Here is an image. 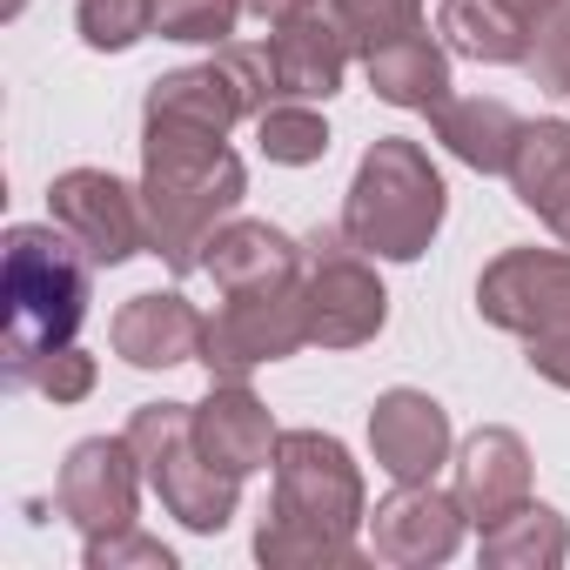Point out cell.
I'll list each match as a JSON object with an SVG mask.
<instances>
[{
    "label": "cell",
    "mask_w": 570,
    "mask_h": 570,
    "mask_svg": "<svg viewBox=\"0 0 570 570\" xmlns=\"http://www.w3.org/2000/svg\"><path fill=\"white\" fill-rule=\"evenodd\" d=\"M268 470H275V503L255 530V557L268 570L356 563V530L370 523L356 456L323 430H282Z\"/></svg>",
    "instance_id": "cell-1"
},
{
    "label": "cell",
    "mask_w": 570,
    "mask_h": 570,
    "mask_svg": "<svg viewBox=\"0 0 570 570\" xmlns=\"http://www.w3.org/2000/svg\"><path fill=\"white\" fill-rule=\"evenodd\" d=\"M248 195V175L235 148L215 128L188 121H141V202H148V242L168 268L195 275L202 242L235 215Z\"/></svg>",
    "instance_id": "cell-2"
},
{
    "label": "cell",
    "mask_w": 570,
    "mask_h": 570,
    "mask_svg": "<svg viewBox=\"0 0 570 570\" xmlns=\"http://www.w3.org/2000/svg\"><path fill=\"white\" fill-rule=\"evenodd\" d=\"M88 255L61 222H21L8 228V336H0V356H8V383L75 343L81 316H88Z\"/></svg>",
    "instance_id": "cell-3"
},
{
    "label": "cell",
    "mask_w": 570,
    "mask_h": 570,
    "mask_svg": "<svg viewBox=\"0 0 570 570\" xmlns=\"http://www.w3.org/2000/svg\"><path fill=\"white\" fill-rule=\"evenodd\" d=\"M443 215H450V188H443L430 148L403 141V135L370 141V155L356 161L350 202H343L350 242L376 262H416L436 242Z\"/></svg>",
    "instance_id": "cell-4"
},
{
    "label": "cell",
    "mask_w": 570,
    "mask_h": 570,
    "mask_svg": "<svg viewBox=\"0 0 570 570\" xmlns=\"http://www.w3.org/2000/svg\"><path fill=\"white\" fill-rule=\"evenodd\" d=\"M483 323L523 336V356L543 383L570 390V255L563 248H503L476 275Z\"/></svg>",
    "instance_id": "cell-5"
},
{
    "label": "cell",
    "mask_w": 570,
    "mask_h": 570,
    "mask_svg": "<svg viewBox=\"0 0 570 570\" xmlns=\"http://www.w3.org/2000/svg\"><path fill=\"white\" fill-rule=\"evenodd\" d=\"M148 470V490L161 497L168 517H181L188 530L215 537L228 530L235 503H242V476L222 470L202 443H195V403H141L121 430Z\"/></svg>",
    "instance_id": "cell-6"
},
{
    "label": "cell",
    "mask_w": 570,
    "mask_h": 570,
    "mask_svg": "<svg viewBox=\"0 0 570 570\" xmlns=\"http://www.w3.org/2000/svg\"><path fill=\"white\" fill-rule=\"evenodd\" d=\"M303 316L323 350H363L383 336L390 296L376 282V255H363L350 228H316L303 242Z\"/></svg>",
    "instance_id": "cell-7"
},
{
    "label": "cell",
    "mask_w": 570,
    "mask_h": 570,
    "mask_svg": "<svg viewBox=\"0 0 570 570\" xmlns=\"http://www.w3.org/2000/svg\"><path fill=\"white\" fill-rule=\"evenodd\" d=\"M309 343V316H303V275L275 282V289H242L222 296V309L202 323V363L208 383H248L262 363H282Z\"/></svg>",
    "instance_id": "cell-8"
},
{
    "label": "cell",
    "mask_w": 570,
    "mask_h": 570,
    "mask_svg": "<svg viewBox=\"0 0 570 570\" xmlns=\"http://www.w3.org/2000/svg\"><path fill=\"white\" fill-rule=\"evenodd\" d=\"M48 222H61L95 268H121L141 248H155L148 242V202H141V188H128L108 168H68V175H55Z\"/></svg>",
    "instance_id": "cell-9"
},
{
    "label": "cell",
    "mask_w": 570,
    "mask_h": 570,
    "mask_svg": "<svg viewBox=\"0 0 570 570\" xmlns=\"http://www.w3.org/2000/svg\"><path fill=\"white\" fill-rule=\"evenodd\" d=\"M141 483H148V470H141V456H135L128 436H88V443L68 450L61 483H55V503H61V517L81 537H115V530L135 523Z\"/></svg>",
    "instance_id": "cell-10"
},
{
    "label": "cell",
    "mask_w": 570,
    "mask_h": 570,
    "mask_svg": "<svg viewBox=\"0 0 570 570\" xmlns=\"http://www.w3.org/2000/svg\"><path fill=\"white\" fill-rule=\"evenodd\" d=\"M370 456L390 483H436L450 463V410L430 390H383L370 410Z\"/></svg>",
    "instance_id": "cell-11"
},
{
    "label": "cell",
    "mask_w": 570,
    "mask_h": 570,
    "mask_svg": "<svg viewBox=\"0 0 570 570\" xmlns=\"http://www.w3.org/2000/svg\"><path fill=\"white\" fill-rule=\"evenodd\" d=\"M463 503L456 490H436V483H396L390 503L370 510V543L383 563H450L456 543H463Z\"/></svg>",
    "instance_id": "cell-12"
},
{
    "label": "cell",
    "mask_w": 570,
    "mask_h": 570,
    "mask_svg": "<svg viewBox=\"0 0 570 570\" xmlns=\"http://www.w3.org/2000/svg\"><path fill=\"white\" fill-rule=\"evenodd\" d=\"M450 470H456V503H463V517L476 530L510 517L517 503H530V443L517 430H503V423L470 430L463 450L450 456Z\"/></svg>",
    "instance_id": "cell-13"
},
{
    "label": "cell",
    "mask_w": 570,
    "mask_h": 570,
    "mask_svg": "<svg viewBox=\"0 0 570 570\" xmlns=\"http://www.w3.org/2000/svg\"><path fill=\"white\" fill-rule=\"evenodd\" d=\"M202 309L181 303L175 289H155V296H128L115 309V356L128 370H175V363H202Z\"/></svg>",
    "instance_id": "cell-14"
},
{
    "label": "cell",
    "mask_w": 570,
    "mask_h": 570,
    "mask_svg": "<svg viewBox=\"0 0 570 570\" xmlns=\"http://www.w3.org/2000/svg\"><path fill=\"white\" fill-rule=\"evenodd\" d=\"M222 296H242V289H275V282H296L303 275V242L282 235L275 222H222L208 242H202V262H195Z\"/></svg>",
    "instance_id": "cell-15"
},
{
    "label": "cell",
    "mask_w": 570,
    "mask_h": 570,
    "mask_svg": "<svg viewBox=\"0 0 570 570\" xmlns=\"http://www.w3.org/2000/svg\"><path fill=\"white\" fill-rule=\"evenodd\" d=\"M268 55H275V75H282V101H330L350 75V35L336 28V14L323 8H303L289 21H275L268 35Z\"/></svg>",
    "instance_id": "cell-16"
},
{
    "label": "cell",
    "mask_w": 570,
    "mask_h": 570,
    "mask_svg": "<svg viewBox=\"0 0 570 570\" xmlns=\"http://www.w3.org/2000/svg\"><path fill=\"white\" fill-rule=\"evenodd\" d=\"M195 443H202L222 470L248 476V470H268V463H275L282 430H275V416L255 403L248 383H215V390L195 403Z\"/></svg>",
    "instance_id": "cell-17"
},
{
    "label": "cell",
    "mask_w": 570,
    "mask_h": 570,
    "mask_svg": "<svg viewBox=\"0 0 570 570\" xmlns=\"http://www.w3.org/2000/svg\"><path fill=\"white\" fill-rule=\"evenodd\" d=\"M510 188L570 248V121H523V141L510 155Z\"/></svg>",
    "instance_id": "cell-18"
},
{
    "label": "cell",
    "mask_w": 570,
    "mask_h": 570,
    "mask_svg": "<svg viewBox=\"0 0 570 570\" xmlns=\"http://www.w3.org/2000/svg\"><path fill=\"white\" fill-rule=\"evenodd\" d=\"M430 128H436V141H443L463 168H476V175H510V155H517V141H523L517 108H510V101H483V95H470V101L450 95V101L430 115Z\"/></svg>",
    "instance_id": "cell-19"
},
{
    "label": "cell",
    "mask_w": 570,
    "mask_h": 570,
    "mask_svg": "<svg viewBox=\"0 0 570 570\" xmlns=\"http://www.w3.org/2000/svg\"><path fill=\"white\" fill-rule=\"evenodd\" d=\"M363 68H370V88H376L390 108L436 115V108L450 101V48L430 41L423 28L403 35V41H390V48H376V55H363Z\"/></svg>",
    "instance_id": "cell-20"
},
{
    "label": "cell",
    "mask_w": 570,
    "mask_h": 570,
    "mask_svg": "<svg viewBox=\"0 0 570 570\" xmlns=\"http://www.w3.org/2000/svg\"><path fill=\"white\" fill-rule=\"evenodd\" d=\"M141 121H188V128L228 135L235 121H248V101H242L235 75H228L222 61H208V68H175V75H161V81L148 88V101H141Z\"/></svg>",
    "instance_id": "cell-21"
},
{
    "label": "cell",
    "mask_w": 570,
    "mask_h": 570,
    "mask_svg": "<svg viewBox=\"0 0 570 570\" xmlns=\"http://www.w3.org/2000/svg\"><path fill=\"white\" fill-rule=\"evenodd\" d=\"M436 35H443L450 55H463V61H490V68L523 61V48H530V21L510 14L503 0H443Z\"/></svg>",
    "instance_id": "cell-22"
},
{
    "label": "cell",
    "mask_w": 570,
    "mask_h": 570,
    "mask_svg": "<svg viewBox=\"0 0 570 570\" xmlns=\"http://www.w3.org/2000/svg\"><path fill=\"white\" fill-rule=\"evenodd\" d=\"M570 557V530L550 503H517L510 517L483 523V563L490 570H557Z\"/></svg>",
    "instance_id": "cell-23"
},
{
    "label": "cell",
    "mask_w": 570,
    "mask_h": 570,
    "mask_svg": "<svg viewBox=\"0 0 570 570\" xmlns=\"http://www.w3.org/2000/svg\"><path fill=\"white\" fill-rule=\"evenodd\" d=\"M255 141L282 168H309V161L330 155V121H323L316 101H275V108L255 115Z\"/></svg>",
    "instance_id": "cell-24"
},
{
    "label": "cell",
    "mask_w": 570,
    "mask_h": 570,
    "mask_svg": "<svg viewBox=\"0 0 570 570\" xmlns=\"http://www.w3.org/2000/svg\"><path fill=\"white\" fill-rule=\"evenodd\" d=\"M330 14H336V28L350 35L356 55H376V48L423 28V0H330Z\"/></svg>",
    "instance_id": "cell-25"
},
{
    "label": "cell",
    "mask_w": 570,
    "mask_h": 570,
    "mask_svg": "<svg viewBox=\"0 0 570 570\" xmlns=\"http://www.w3.org/2000/svg\"><path fill=\"white\" fill-rule=\"evenodd\" d=\"M75 28L95 55H128L135 41L155 35V0H81Z\"/></svg>",
    "instance_id": "cell-26"
},
{
    "label": "cell",
    "mask_w": 570,
    "mask_h": 570,
    "mask_svg": "<svg viewBox=\"0 0 570 570\" xmlns=\"http://www.w3.org/2000/svg\"><path fill=\"white\" fill-rule=\"evenodd\" d=\"M242 0H155V35L161 41H195V48H222L235 35Z\"/></svg>",
    "instance_id": "cell-27"
},
{
    "label": "cell",
    "mask_w": 570,
    "mask_h": 570,
    "mask_svg": "<svg viewBox=\"0 0 570 570\" xmlns=\"http://www.w3.org/2000/svg\"><path fill=\"white\" fill-rule=\"evenodd\" d=\"M523 75H530L543 95H570V0H557V8L530 28Z\"/></svg>",
    "instance_id": "cell-28"
},
{
    "label": "cell",
    "mask_w": 570,
    "mask_h": 570,
    "mask_svg": "<svg viewBox=\"0 0 570 570\" xmlns=\"http://www.w3.org/2000/svg\"><path fill=\"white\" fill-rule=\"evenodd\" d=\"M14 383H21V390H35V396H48V403H81V396L95 390V356H88V350H75V343H61V350L35 356Z\"/></svg>",
    "instance_id": "cell-29"
},
{
    "label": "cell",
    "mask_w": 570,
    "mask_h": 570,
    "mask_svg": "<svg viewBox=\"0 0 570 570\" xmlns=\"http://www.w3.org/2000/svg\"><path fill=\"white\" fill-rule=\"evenodd\" d=\"M215 61L235 75V88H242V101H248V121H255L262 108H275V101H282V75H275L268 41H222V48H215Z\"/></svg>",
    "instance_id": "cell-30"
},
{
    "label": "cell",
    "mask_w": 570,
    "mask_h": 570,
    "mask_svg": "<svg viewBox=\"0 0 570 570\" xmlns=\"http://www.w3.org/2000/svg\"><path fill=\"white\" fill-rule=\"evenodd\" d=\"M121 563H148V570H175V550L141 537L135 523L115 530V537H88V570H121Z\"/></svg>",
    "instance_id": "cell-31"
},
{
    "label": "cell",
    "mask_w": 570,
    "mask_h": 570,
    "mask_svg": "<svg viewBox=\"0 0 570 570\" xmlns=\"http://www.w3.org/2000/svg\"><path fill=\"white\" fill-rule=\"evenodd\" d=\"M303 8H316V0H242V14H255V21H289V14H303Z\"/></svg>",
    "instance_id": "cell-32"
},
{
    "label": "cell",
    "mask_w": 570,
    "mask_h": 570,
    "mask_svg": "<svg viewBox=\"0 0 570 570\" xmlns=\"http://www.w3.org/2000/svg\"><path fill=\"white\" fill-rule=\"evenodd\" d=\"M503 8H510V14H523V21H530V28H537V21H543V14H550V8H557V0H503Z\"/></svg>",
    "instance_id": "cell-33"
}]
</instances>
